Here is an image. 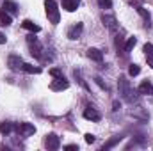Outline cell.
Wrapping results in <instances>:
<instances>
[{
	"label": "cell",
	"instance_id": "cell-29",
	"mask_svg": "<svg viewBox=\"0 0 153 151\" xmlns=\"http://www.w3.org/2000/svg\"><path fill=\"white\" fill-rule=\"evenodd\" d=\"M64 150H66V151H75V150L78 151V146H76V144H68Z\"/></svg>",
	"mask_w": 153,
	"mask_h": 151
},
{
	"label": "cell",
	"instance_id": "cell-16",
	"mask_svg": "<svg viewBox=\"0 0 153 151\" xmlns=\"http://www.w3.org/2000/svg\"><path fill=\"white\" fill-rule=\"evenodd\" d=\"M23 29H27V30H30V32H39L41 30V27L39 25H36L34 21H30V20H23Z\"/></svg>",
	"mask_w": 153,
	"mask_h": 151
},
{
	"label": "cell",
	"instance_id": "cell-7",
	"mask_svg": "<svg viewBox=\"0 0 153 151\" xmlns=\"http://www.w3.org/2000/svg\"><path fill=\"white\" fill-rule=\"evenodd\" d=\"M45 144H46L48 150H59V146H61V139H59L55 133H50V135H46Z\"/></svg>",
	"mask_w": 153,
	"mask_h": 151
},
{
	"label": "cell",
	"instance_id": "cell-24",
	"mask_svg": "<svg viewBox=\"0 0 153 151\" xmlns=\"http://www.w3.org/2000/svg\"><path fill=\"white\" fill-rule=\"evenodd\" d=\"M73 75L76 76V80H78V84H80V85H82V87H84V89H89V87H87V84H85V82H84V80H82V76H80V71H73Z\"/></svg>",
	"mask_w": 153,
	"mask_h": 151
},
{
	"label": "cell",
	"instance_id": "cell-17",
	"mask_svg": "<svg viewBox=\"0 0 153 151\" xmlns=\"http://www.w3.org/2000/svg\"><path fill=\"white\" fill-rule=\"evenodd\" d=\"M135 9H137V13H139V14H141V16L144 18V21H146L144 25H146V27L150 29V27H152V23H150V13H148V11H146L144 7H141V5H137Z\"/></svg>",
	"mask_w": 153,
	"mask_h": 151
},
{
	"label": "cell",
	"instance_id": "cell-25",
	"mask_svg": "<svg viewBox=\"0 0 153 151\" xmlns=\"http://www.w3.org/2000/svg\"><path fill=\"white\" fill-rule=\"evenodd\" d=\"M50 75L53 76V78H61V76H62V73H61V70H57V68H52V70H50Z\"/></svg>",
	"mask_w": 153,
	"mask_h": 151
},
{
	"label": "cell",
	"instance_id": "cell-21",
	"mask_svg": "<svg viewBox=\"0 0 153 151\" xmlns=\"http://www.w3.org/2000/svg\"><path fill=\"white\" fill-rule=\"evenodd\" d=\"M121 139H123L121 135H116L114 139H111V141H109V142H107V144L103 146V150H111V148H112V146H116V144H117V142H119Z\"/></svg>",
	"mask_w": 153,
	"mask_h": 151
},
{
	"label": "cell",
	"instance_id": "cell-18",
	"mask_svg": "<svg viewBox=\"0 0 153 151\" xmlns=\"http://www.w3.org/2000/svg\"><path fill=\"white\" fill-rule=\"evenodd\" d=\"M4 9L7 11V13H11V14H14L16 11H18V5L13 2V0H5L4 2Z\"/></svg>",
	"mask_w": 153,
	"mask_h": 151
},
{
	"label": "cell",
	"instance_id": "cell-30",
	"mask_svg": "<svg viewBox=\"0 0 153 151\" xmlns=\"http://www.w3.org/2000/svg\"><path fill=\"white\" fill-rule=\"evenodd\" d=\"M146 59H148V66H152L153 68V53L152 55H146Z\"/></svg>",
	"mask_w": 153,
	"mask_h": 151
},
{
	"label": "cell",
	"instance_id": "cell-14",
	"mask_svg": "<svg viewBox=\"0 0 153 151\" xmlns=\"http://www.w3.org/2000/svg\"><path fill=\"white\" fill-rule=\"evenodd\" d=\"M139 93H141V94H153V84L150 80H144V82L139 85Z\"/></svg>",
	"mask_w": 153,
	"mask_h": 151
},
{
	"label": "cell",
	"instance_id": "cell-22",
	"mask_svg": "<svg viewBox=\"0 0 153 151\" xmlns=\"http://www.w3.org/2000/svg\"><path fill=\"white\" fill-rule=\"evenodd\" d=\"M141 73V68L137 66V64H130V68H128V75L130 76H137Z\"/></svg>",
	"mask_w": 153,
	"mask_h": 151
},
{
	"label": "cell",
	"instance_id": "cell-19",
	"mask_svg": "<svg viewBox=\"0 0 153 151\" xmlns=\"http://www.w3.org/2000/svg\"><path fill=\"white\" fill-rule=\"evenodd\" d=\"M23 71H27V73H30V75H38L41 73V68H36V66H32V64H23Z\"/></svg>",
	"mask_w": 153,
	"mask_h": 151
},
{
	"label": "cell",
	"instance_id": "cell-5",
	"mask_svg": "<svg viewBox=\"0 0 153 151\" xmlns=\"http://www.w3.org/2000/svg\"><path fill=\"white\" fill-rule=\"evenodd\" d=\"M14 128H16V132H18L20 135H23V137H29V135H32V133L36 132V126L30 124V123H20V124H16Z\"/></svg>",
	"mask_w": 153,
	"mask_h": 151
},
{
	"label": "cell",
	"instance_id": "cell-26",
	"mask_svg": "<svg viewBox=\"0 0 153 151\" xmlns=\"http://www.w3.org/2000/svg\"><path fill=\"white\" fill-rule=\"evenodd\" d=\"M143 50L146 52V55H152V53H153V44H152V43H146Z\"/></svg>",
	"mask_w": 153,
	"mask_h": 151
},
{
	"label": "cell",
	"instance_id": "cell-28",
	"mask_svg": "<svg viewBox=\"0 0 153 151\" xmlns=\"http://www.w3.org/2000/svg\"><path fill=\"white\" fill-rule=\"evenodd\" d=\"M94 80H96V84H98V85H100V87H102V89H105V91H107V85H105V84H103V82H102V78H100V76H96V78H94Z\"/></svg>",
	"mask_w": 153,
	"mask_h": 151
},
{
	"label": "cell",
	"instance_id": "cell-1",
	"mask_svg": "<svg viewBox=\"0 0 153 151\" xmlns=\"http://www.w3.org/2000/svg\"><path fill=\"white\" fill-rule=\"evenodd\" d=\"M117 89H119V94H121L123 100H126V101H134V100H137L135 91L130 87V82H128L125 76H121V78L117 80Z\"/></svg>",
	"mask_w": 153,
	"mask_h": 151
},
{
	"label": "cell",
	"instance_id": "cell-15",
	"mask_svg": "<svg viewBox=\"0 0 153 151\" xmlns=\"http://www.w3.org/2000/svg\"><path fill=\"white\" fill-rule=\"evenodd\" d=\"M13 130H14V124H13V123H9V121L0 123V133H2V135H9Z\"/></svg>",
	"mask_w": 153,
	"mask_h": 151
},
{
	"label": "cell",
	"instance_id": "cell-6",
	"mask_svg": "<svg viewBox=\"0 0 153 151\" xmlns=\"http://www.w3.org/2000/svg\"><path fill=\"white\" fill-rule=\"evenodd\" d=\"M68 87H70V84H68V80H66L64 76L55 78V80L50 84V89H52V91H62V89H68Z\"/></svg>",
	"mask_w": 153,
	"mask_h": 151
},
{
	"label": "cell",
	"instance_id": "cell-32",
	"mask_svg": "<svg viewBox=\"0 0 153 151\" xmlns=\"http://www.w3.org/2000/svg\"><path fill=\"white\" fill-rule=\"evenodd\" d=\"M4 43H5V36L0 32V44H4Z\"/></svg>",
	"mask_w": 153,
	"mask_h": 151
},
{
	"label": "cell",
	"instance_id": "cell-31",
	"mask_svg": "<svg viewBox=\"0 0 153 151\" xmlns=\"http://www.w3.org/2000/svg\"><path fill=\"white\" fill-rule=\"evenodd\" d=\"M112 107H114L112 110H119V107H121V105H119V101H114V103H112Z\"/></svg>",
	"mask_w": 153,
	"mask_h": 151
},
{
	"label": "cell",
	"instance_id": "cell-12",
	"mask_svg": "<svg viewBox=\"0 0 153 151\" xmlns=\"http://www.w3.org/2000/svg\"><path fill=\"white\" fill-rule=\"evenodd\" d=\"M11 23H13L11 14H9L5 9H0V27H9Z\"/></svg>",
	"mask_w": 153,
	"mask_h": 151
},
{
	"label": "cell",
	"instance_id": "cell-27",
	"mask_svg": "<svg viewBox=\"0 0 153 151\" xmlns=\"http://www.w3.org/2000/svg\"><path fill=\"white\" fill-rule=\"evenodd\" d=\"M94 141H96V137H94L93 133H85V142H87V144H93Z\"/></svg>",
	"mask_w": 153,
	"mask_h": 151
},
{
	"label": "cell",
	"instance_id": "cell-8",
	"mask_svg": "<svg viewBox=\"0 0 153 151\" xmlns=\"http://www.w3.org/2000/svg\"><path fill=\"white\" fill-rule=\"evenodd\" d=\"M103 23H105V27L111 30V32H116L117 30V21H116V18L112 14H103Z\"/></svg>",
	"mask_w": 153,
	"mask_h": 151
},
{
	"label": "cell",
	"instance_id": "cell-20",
	"mask_svg": "<svg viewBox=\"0 0 153 151\" xmlns=\"http://www.w3.org/2000/svg\"><path fill=\"white\" fill-rule=\"evenodd\" d=\"M135 44H137V38H128L126 44H125V52H126V53H128V52H132Z\"/></svg>",
	"mask_w": 153,
	"mask_h": 151
},
{
	"label": "cell",
	"instance_id": "cell-11",
	"mask_svg": "<svg viewBox=\"0 0 153 151\" xmlns=\"http://www.w3.org/2000/svg\"><path fill=\"white\" fill-rule=\"evenodd\" d=\"M87 57H89L91 61H94V62H102V61H103V53H102L98 48H89V50H87Z\"/></svg>",
	"mask_w": 153,
	"mask_h": 151
},
{
	"label": "cell",
	"instance_id": "cell-10",
	"mask_svg": "<svg viewBox=\"0 0 153 151\" xmlns=\"http://www.w3.org/2000/svg\"><path fill=\"white\" fill-rule=\"evenodd\" d=\"M84 117L85 119H91V121H100L102 119V114L98 112L96 109H93V107H87L84 110Z\"/></svg>",
	"mask_w": 153,
	"mask_h": 151
},
{
	"label": "cell",
	"instance_id": "cell-9",
	"mask_svg": "<svg viewBox=\"0 0 153 151\" xmlns=\"http://www.w3.org/2000/svg\"><path fill=\"white\" fill-rule=\"evenodd\" d=\"M82 30H84V25H82V23H75V25H73V27H71V29L68 30V38L75 41V39H78V38H80Z\"/></svg>",
	"mask_w": 153,
	"mask_h": 151
},
{
	"label": "cell",
	"instance_id": "cell-2",
	"mask_svg": "<svg viewBox=\"0 0 153 151\" xmlns=\"http://www.w3.org/2000/svg\"><path fill=\"white\" fill-rule=\"evenodd\" d=\"M45 11H46V16H48V21L57 25L61 16H59V7L55 4V0H45Z\"/></svg>",
	"mask_w": 153,
	"mask_h": 151
},
{
	"label": "cell",
	"instance_id": "cell-23",
	"mask_svg": "<svg viewBox=\"0 0 153 151\" xmlns=\"http://www.w3.org/2000/svg\"><path fill=\"white\" fill-rule=\"evenodd\" d=\"M98 4H100L102 9H111L112 7V0H98Z\"/></svg>",
	"mask_w": 153,
	"mask_h": 151
},
{
	"label": "cell",
	"instance_id": "cell-4",
	"mask_svg": "<svg viewBox=\"0 0 153 151\" xmlns=\"http://www.w3.org/2000/svg\"><path fill=\"white\" fill-rule=\"evenodd\" d=\"M23 61H22V57L20 55H9V59H7V66H9V70L11 71H20V70H23Z\"/></svg>",
	"mask_w": 153,
	"mask_h": 151
},
{
	"label": "cell",
	"instance_id": "cell-3",
	"mask_svg": "<svg viewBox=\"0 0 153 151\" xmlns=\"http://www.w3.org/2000/svg\"><path fill=\"white\" fill-rule=\"evenodd\" d=\"M27 44H29V48H30V53H32L36 59H41V57H43V46H41V43L38 41V38H34V34L27 36Z\"/></svg>",
	"mask_w": 153,
	"mask_h": 151
},
{
	"label": "cell",
	"instance_id": "cell-13",
	"mask_svg": "<svg viewBox=\"0 0 153 151\" xmlns=\"http://www.w3.org/2000/svg\"><path fill=\"white\" fill-rule=\"evenodd\" d=\"M80 5V0H62V7L68 11V13H73L76 11V7Z\"/></svg>",
	"mask_w": 153,
	"mask_h": 151
}]
</instances>
